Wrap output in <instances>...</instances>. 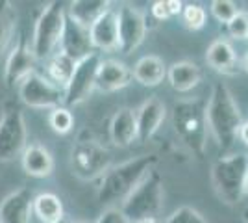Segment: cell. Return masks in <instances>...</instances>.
<instances>
[{"instance_id":"cell-12","label":"cell","mask_w":248,"mask_h":223,"mask_svg":"<svg viewBox=\"0 0 248 223\" xmlns=\"http://www.w3.org/2000/svg\"><path fill=\"white\" fill-rule=\"evenodd\" d=\"M60 45H62V52L74 60L76 64L82 62L83 58H87L89 54H93V41H91L89 28L82 26L69 15L65 17Z\"/></svg>"},{"instance_id":"cell-19","label":"cell","mask_w":248,"mask_h":223,"mask_svg":"<svg viewBox=\"0 0 248 223\" xmlns=\"http://www.w3.org/2000/svg\"><path fill=\"white\" fill-rule=\"evenodd\" d=\"M22 170L26 171L30 177H48L54 170V160L50 153L41 145H26L24 153L21 154Z\"/></svg>"},{"instance_id":"cell-26","label":"cell","mask_w":248,"mask_h":223,"mask_svg":"<svg viewBox=\"0 0 248 223\" xmlns=\"http://www.w3.org/2000/svg\"><path fill=\"white\" fill-rule=\"evenodd\" d=\"M17 26V11L8 0H0V56L8 49Z\"/></svg>"},{"instance_id":"cell-30","label":"cell","mask_w":248,"mask_h":223,"mask_svg":"<svg viewBox=\"0 0 248 223\" xmlns=\"http://www.w3.org/2000/svg\"><path fill=\"white\" fill-rule=\"evenodd\" d=\"M184 19H186V24L191 30H198L206 22V11L197 4H189L184 10Z\"/></svg>"},{"instance_id":"cell-16","label":"cell","mask_w":248,"mask_h":223,"mask_svg":"<svg viewBox=\"0 0 248 223\" xmlns=\"http://www.w3.org/2000/svg\"><path fill=\"white\" fill-rule=\"evenodd\" d=\"M89 34H91L93 49H98V51L119 49V19H117V13L108 10L89 28Z\"/></svg>"},{"instance_id":"cell-10","label":"cell","mask_w":248,"mask_h":223,"mask_svg":"<svg viewBox=\"0 0 248 223\" xmlns=\"http://www.w3.org/2000/svg\"><path fill=\"white\" fill-rule=\"evenodd\" d=\"M100 62L102 60H100L98 52H93L76 64L73 78L65 87V99H63L65 108L76 106L91 95L94 84H96V73H98Z\"/></svg>"},{"instance_id":"cell-39","label":"cell","mask_w":248,"mask_h":223,"mask_svg":"<svg viewBox=\"0 0 248 223\" xmlns=\"http://www.w3.org/2000/svg\"><path fill=\"white\" fill-rule=\"evenodd\" d=\"M245 67H247V71H248V54H247V60H245Z\"/></svg>"},{"instance_id":"cell-28","label":"cell","mask_w":248,"mask_h":223,"mask_svg":"<svg viewBox=\"0 0 248 223\" xmlns=\"http://www.w3.org/2000/svg\"><path fill=\"white\" fill-rule=\"evenodd\" d=\"M211 13L215 15L217 21L226 22L228 24V22L237 15V8L230 0H215V2H211Z\"/></svg>"},{"instance_id":"cell-9","label":"cell","mask_w":248,"mask_h":223,"mask_svg":"<svg viewBox=\"0 0 248 223\" xmlns=\"http://www.w3.org/2000/svg\"><path fill=\"white\" fill-rule=\"evenodd\" d=\"M19 97L30 108H58L65 99V89L33 71L19 86Z\"/></svg>"},{"instance_id":"cell-18","label":"cell","mask_w":248,"mask_h":223,"mask_svg":"<svg viewBox=\"0 0 248 223\" xmlns=\"http://www.w3.org/2000/svg\"><path fill=\"white\" fill-rule=\"evenodd\" d=\"M109 138L117 147H128L134 139H137L135 127V112L130 108H121L109 123Z\"/></svg>"},{"instance_id":"cell-33","label":"cell","mask_w":248,"mask_h":223,"mask_svg":"<svg viewBox=\"0 0 248 223\" xmlns=\"http://www.w3.org/2000/svg\"><path fill=\"white\" fill-rule=\"evenodd\" d=\"M152 13H154L155 19H159V21H163V19H167V17H170L169 4H167V2H163V0L154 2V6H152Z\"/></svg>"},{"instance_id":"cell-38","label":"cell","mask_w":248,"mask_h":223,"mask_svg":"<svg viewBox=\"0 0 248 223\" xmlns=\"http://www.w3.org/2000/svg\"><path fill=\"white\" fill-rule=\"evenodd\" d=\"M245 223H248V208L245 210Z\"/></svg>"},{"instance_id":"cell-23","label":"cell","mask_w":248,"mask_h":223,"mask_svg":"<svg viewBox=\"0 0 248 223\" xmlns=\"http://www.w3.org/2000/svg\"><path fill=\"white\" fill-rule=\"evenodd\" d=\"M33 214L41 223H60L63 220V205L54 193H39L33 197Z\"/></svg>"},{"instance_id":"cell-5","label":"cell","mask_w":248,"mask_h":223,"mask_svg":"<svg viewBox=\"0 0 248 223\" xmlns=\"http://www.w3.org/2000/svg\"><path fill=\"white\" fill-rule=\"evenodd\" d=\"M213 184L218 197L228 205H235L245 191V179L248 175V156L245 154H230L215 162Z\"/></svg>"},{"instance_id":"cell-24","label":"cell","mask_w":248,"mask_h":223,"mask_svg":"<svg viewBox=\"0 0 248 223\" xmlns=\"http://www.w3.org/2000/svg\"><path fill=\"white\" fill-rule=\"evenodd\" d=\"M206 60L213 69L228 73V71L235 65V52H233L232 45H230L228 41L217 39V41H213L211 45H209L207 54H206Z\"/></svg>"},{"instance_id":"cell-21","label":"cell","mask_w":248,"mask_h":223,"mask_svg":"<svg viewBox=\"0 0 248 223\" xmlns=\"http://www.w3.org/2000/svg\"><path fill=\"white\" fill-rule=\"evenodd\" d=\"M167 76L172 89L180 93H187L193 87H197L200 82V69L191 62H176L174 65H170Z\"/></svg>"},{"instance_id":"cell-35","label":"cell","mask_w":248,"mask_h":223,"mask_svg":"<svg viewBox=\"0 0 248 223\" xmlns=\"http://www.w3.org/2000/svg\"><path fill=\"white\" fill-rule=\"evenodd\" d=\"M239 136H241V139L248 145V121L241 125V128H239Z\"/></svg>"},{"instance_id":"cell-1","label":"cell","mask_w":248,"mask_h":223,"mask_svg":"<svg viewBox=\"0 0 248 223\" xmlns=\"http://www.w3.org/2000/svg\"><path fill=\"white\" fill-rule=\"evenodd\" d=\"M155 162H157V156L145 154V156H137L124 164H119L115 168H109L104 173L102 182H100L98 201L102 205L124 201L135 190V186L152 171Z\"/></svg>"},{"instance_id":"cell-15","label":"cell","mask_w":248,"mask_h":223,"mask_svg":"<svg viewBox=\"0 0 248 223\" xmlns=\"http://www.w3.org/2000/svg\"><path fill=\"white\" fill-rule=\"evenodd\" d=\"M165 104L157 99H148L135 112V127H137V141L145 143L155 134V130L165 119Z\"/></svg>"},{"instance_id":"cell-3","label":"cell","mask_w":248,"mask_h":223,"mask_svg":"<svg viewBox=\"0 0 248 223\" xmlns=\"http://www.w3.org/2000/svg\"><path fill=\"white\" fill-rule=\"evenodd\" d=\"M172 127L180 139L193 151V154L202 158L207 138L206 103L200 99L176 103L172 110Z\"/></svg>"},{"instance_id":"cell-32","label":"cell","mask_w":248,"mask_h":223,"mask_svg":"<svg viewBox=\"0 0 248 223\" xmlns=\"http://www.w3.org/2000/svg\"><path fill=\"white\" fill-rule=\"evenodd\" d=\"M96 223H130L128 218L123 214V210L119 208H108L106 212H102V216L98 218Z\"/></svg>"},{"instance_id":"cell-22","label":"cell","mask_w":248,"mask_h":223,"mask_svg":"<svg viewBox=\"0 0 248 223\" xmlns=\"http://www.w3.org/2000/svg\"><path fill=\"white\" fill-rule=\"evenodd\" d=\"M134 78L143 86H157L167 76L165 64L157 56H145L134 67Z\"/></svg>"},{"instance_id":"cell-40","label":"cell","mask_w":248,"mask_h":223,"mask_svg":"<svg viewBox=\"0 0 248 223\" xmlns=\"http://www.w3.org/2000/svg\"><path fill=\"white\" fill-rule=\"evenodd\" d=\"M74 223H87V222H74Z\"/></svg>"},{"instance_id":"cell-11","label":"cell","mask_w":248,"mask_h":223,"mask_svg":"<svg viewBox=\"0 0 248 223\" xmlns=\"http://www.w3.org/2000/svg\"><path fill=\"white\" fill-rule=\"evenodd\" d=\"M119 51L123 54H130L135 51L146 34V22L141 11H137L132 6H123L119 13Z\"/></svg>"},{"instance_id":"cell-13","label":"cell","mask_w":248,"mask_h":223,"mask_svg":"<svg viewBox=\"0 0 248 223\" xmlns=\"http://www.w3.org/2000/svg\"><path fill=\"white\" fill-rule=\"evenodd\" d=\"M33 214V195L30 190L11 191L0 203V223H30Z\"/></svg>"},{"instance_id":"cell-27","label":"cell","mask_w":248,"mask_h":223,"mask_svg":"<svg viewBox=\"0 0 248 223\" xmlns=\"http://www.w3.org/2000/svg\"><path fill=\"white\" fill-rule=\"evenodd\" d=\"M73 123H74V119H73V114L69 112V108L58 106L52 110L50 127L54 128V132H58V134H67V132H71Z\"/></svg>"},{"instance_id":"cell-8","label":"cell","mask_w":248,"mask_h":223,"mask_svg":"<svg viewBox=\"0 0 248 223\" xmlns=\"http://www.w3.org/2000/svg\"><path fill=\"white\" fill-rule=\"evenodd\" d=\"M74 175L83 181H93L109 170L111 153L94 139H78L71 151Z\"/></svg>"},{"instance_id":"cell-36","label":"cell","mask_w":248,"mask_h":223,"mask_svg":"<svg viewBox=\"0 0 248 223\" xmlns=\"http://www.w3.org/2000/svg\"><path fill=\"white\" fill-rule=\"evenodd\" d=\"M137 223H157V222H155V218H152V220H143V222H137Z\"/></svg>"},{"instance_id":"cell-4","label":"cell","mask_w":248,"mask_h":223,"mask_svg":"<svg viewBox=\"0 0 248 223\" xmlns=\"http://www.w3.org/2000/svg\"><path fill=\"white\" fill-rule=\"evenodd\" d=\"M163 205V184L155 171H150L135 190L123 201V214L130 223L155 218Z\"/></svg>"},{"instance_id":"cell-17","label":"cell","mask_w":248,"mask_h":223,"mask_svg":"<svg viewBox=\"0 0 248 223\" xmlns=\"http://www.w3.org/2000/svg\"><path fill=\"white\" fill-rule=\"evenodd\" d=\"M132 76H134L132 71L124 64L117 60H106L100 62L94 87H98L100 91H117L130 84Z\"/></svg>"},{"instance_id":"cell-6","label":"cell","mask_w":248,"mask_h":223,"mask_svg":"<svg viewBox=\"0 0 248 223\" xmlns=\"http://www.w3.org/2000/svg\"><path fill=\"white\" fill-rule=\"evenodd\" d=\"M67 13L63 10L62 2H50L45 6L39 19L35 22L33 30V39H31V52L35 60L39 58H48L54 49L60 45L63 34V24H65Z\"/></svg>"},{"instance_id":"cell-7","label":"cell","mask_w":248,"mask_h":223,"mask_svg":"<svg viewBox=\"0 0 248 223\" xmlns=\"http://www.w3.org/2000/svg\"><path fill=\"white\" fill-rule=\"evenodd\" d=\"M26 149V123L22 112L15 103L8 101L4 104V114L0 117V162L21 156Z\"/></svg>"},{"instance_id":"cell-37","label":"cell","mask_w":248,"mask_h":223,"mask_svg":"<svg viewBox=\"0 0 248 223\" xmlns=\"http://www.w3.org/2000/svg\"><path fill=\"white\" fill-rule=\"evenodd\" d=\"M245 190L248 191V175H247V179H245Z\"/></svg>"},{"instance_id":"cell-14","label":"cell","mask_w":248,"mask_h":223,"mask_svg":"<svg viewBox=\"0 0 248 223\" xmlns=\"http://www.w3.org/2000/svg\"><path fill=\"white\" fill-rule=\"evenodd\" d=\"M33 64H35V56L30 47L26 45V41L21 39L19 45L10 52L8 62H6V69H4L6 86L11 87L15 84H21L28 74L33 73Z\"/></svg>"},{"instance_id":"cell-20","label":"cell","mask_w":248,"mask_h":223,"mask_svg":"<svg viewBox=\"0 0 248 223\" xmlns=\"http://www.w3.org/2000/svg\"><path fill=\"white\" fill-rule=\"evenodd\" d=\"M108 10H109L108 0H76L71 2L67 15L85 28H91Z\"/></svg>"},{"instance_id":"cell-2","label":"cell","mask_w":248,"mask_h":223,"mask_svg":"<svg viewBox=\"0 0 248 223\" xmlns=\"http://www.w3.org/2000/svg\"><path fill=\"white\" fill-rule=\"evenodd\" d=\"M206 117L207 127L211 128L220 149L228 151L233 145V141L239 134L241 114H239V108L226 84L217 82L213 86L209 103L206 104Z\"/></svg>"},{"instance_id":"cell-25","label":"cell","mask_w":248,"mask_h":223,"mask_svg":"<svg viewBox=\"0 0 248 223\" xmlns=\"http://www.w3.org/2000/svg\"><path fill=\"white\" fill-rule=\"evenodd\" d=\"M74 67H76V62L71 60L69 56H65L63 52L56 54L50 62H48V67H46L48 76H50V82L56 84L58 87H60V86H65V87H67V84H69L71 78H73Z\"/></svg>"},{"instance_id":"cell-29","label":"cell","mask_w":248,"mask_h":223,"mask_svg":"<svg viewBox=\"0 0 248 223\" xmlns=\"http://www.w3.org/2000/svg\"><path fill=\"white\" fill-rule=\"evenodd\" d=\"M165 223H207V222L202 218V214L197 212L195 208L182 206V208H178V210H174V212L170 214Z\"/></svg>"},{"instance_id":"cell-31","label":"cell","mask_w":248,"mask_h":223,"mask_svg":"<svg viewBox=\"0 0 248 223\" xmlns=\"http://www.w3.org/2000/svg\"><path fill=\"white\" fill-rule=\"evenodd\" d=\"M228 32L237 39H247L248 37V13L237 11V15L228 22Z\"/></svg>"},{"instance_id":"cell-34","label":"cell","mask_w":248,"mask_h":223,"mask_svg":"<svg viewBox=\"0 0 248 223\" xmlns=\"http://www.w3.org/2000/svg\"><path fill=\"white\" fill-rule=\"evenodd\" d=\"M167 4H169V11H170V15H178L182 8H184V4L182 2H178V0H167Z\"/></svg>"}]
</instances>
